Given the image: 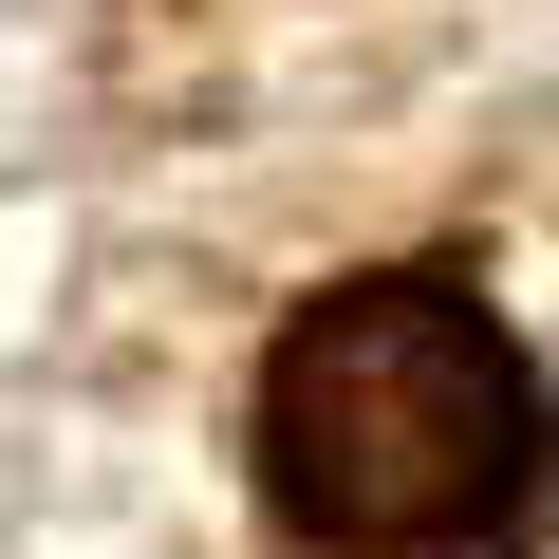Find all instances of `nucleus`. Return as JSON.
I'll return each instance as SVG.
<instances>
[{
  "mask_svg": "<svg viewBox=\"0 0 559 559\" xmlns=\"http://www.w3.org/2000/svg\"><path fill=\"white\" fill-rule=\"evenodd\" d=\"M261 485L336 559H429L485 503L540 485V392L522 336L466 280H336V299L261 355Z\"/></svg>",
  "mask_w": 559,
  "mask_h": 559,
  "instance_id": "nucleus-1",
  "label": "nucleus"
}]
</instances>
